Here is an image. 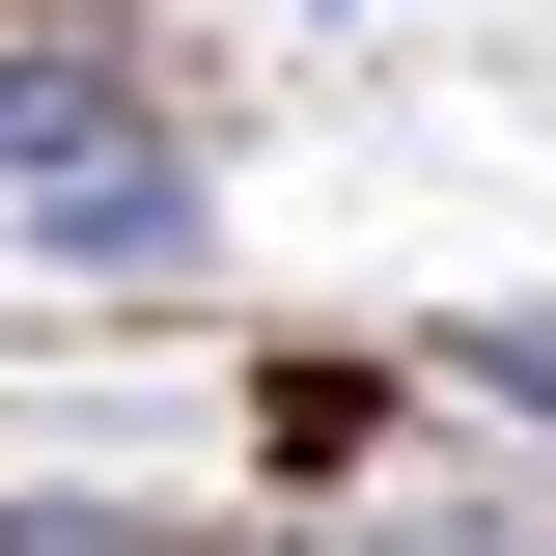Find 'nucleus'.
I'll list each match as a JSON object with an SVG mask.
<instances>
[{
	"instance_id": "nucleus-1",
	"label": "nucleus",
	"mask_w": 556,
	"mask_h": 556,
	"mask_svg": "<svg viewBox=\"0 0 556 556\" xmlns=\"http://www.w3.org/2000/svg\"><path fill=\"white\" fill-rule=\"evenodd\" d=\"M28 223H56V278H195V167H167V139H56V167H28Z\"/></svg>"
},
{
	"instance_id": "nucleus-2",
	"label": "nucleus",
	"mask_w": 556,
	"mask_h": 556,
	"mask_svg": "<svg viewBox=\"0 0 556 556\" xmlns=\"http://www.w3.org/2000/svg\"><path fill=\"white\" fill-rule=\"evenodd\" d=\"M56 139H112V56H56V28H0V195H28Z\"/></svg>"
},
{
	"instance_id": "nucleus-3",
	"label": "nucleus",
	"mask_w": 556,
	"mask_h": 556,
	"mask_svg": "<svg viewBox=\"0 0 556 556\" xmlns=\"http://www.w3.org/2000/svg\"><path fill=\"white\" fill-rule=\"evenodd\" d=\"M445 362H473V390H501V417H529V445H556V334H529V306H473V334H445Z\"/></svg>"
}]
</instances>
